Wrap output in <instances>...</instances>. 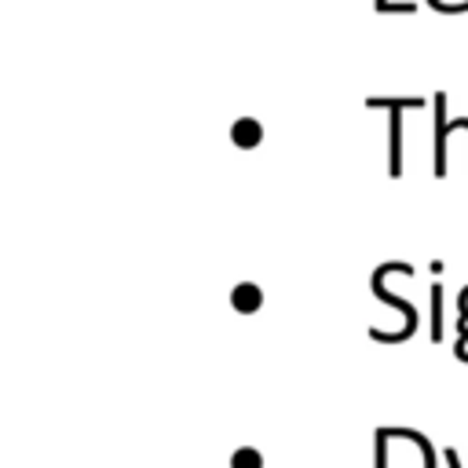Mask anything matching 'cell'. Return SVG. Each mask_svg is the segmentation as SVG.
Here are the masks:
<instances>
[{
  "label": "cell",
  "instance_id": "1",
  "mask_svg": "<svg viewBox=\"0 0 468 468\" xmlns=\"http://www.w3.org/2000/svg\"><path fill=\"white\" fill-rule=\"evenodd\" d=\"M442 106H446V99L439 95V99H435V176H446V135H450V128H446V113H442ZM453 128H464V132H468L464 117L453 121Z\"/></svg>",
  "mask_w": 468,
  "mask_h": 468
},
{
  "label": "cell",
  "instance_id": "2",
  "mask_svg": "<svg viewBox=\"0 0 468 468\" xmlns=\"http://www.w3.org/2000/svg\"><path fill=\"white\" fill-rule=\"evenodd\" d=\"M369 106L391 110V176H399L402 172V117H399V110L406 102H377V99H369Z\"/></svg>",
  "mask_w": 468,
  "mask_h": 468
},
{
  "label": "cell",
  "instance_id": "3",
  "mask_svg": "<svg viewBox=\"0 0 468 468\" xmlns=\"http://www.w3.org/2000/svg\"><path fill=\"white\" fill-rule=\"evenodd\" d=\"M230 303H234L238 311L252 314V311L263 303V292H260V285H252V282H241V285H234V292H230Z\"/></svg>",
  "mask_w": 468,
  "mask_h": 468
},
{
  "label": "cell",
  "instance_id": "4",
  "mask_svg": "<svg viewBox=\"0 0 468 468\" xmlns=\"http://www.w3.org/2000/svg\"><path fill=\"white\" fill-rule=\"evenodd\" d=\"M260 135H263V132H260V124H256L252 117H241V121L230 128V139H234L238 146H245V150H249V146H256V143H260Z\"/></svg>",
  "mask_w": 468,
  "mask_h": 468
},
{
  "label": "cell",
  "instance_id": "5",
  "mask_svg": "<svg viewBox=\"0 0 468 468\" xmlns=\"http://www.w3.org/2000/svg\"><path fill=\"white\" fill-rule=\"evenodd\" d=\"M230 468H263V457H260V450L241 446V450L230 453Z\"/></svg>",
  "mask_w": 468,
  "mask_h": 468
},
{
  "label": "cell",
  "instance_id": "6",
  "mask_svg": "<svg viewBox=\"0 0 468 468\" xmlns=\"http://www.w3.org/2000/svg\"><path fill=\"white\" fill-rule=\"evenodd\" d=\"M442 336V289H439V282L431 285V340H439Z\"/></svg>",
  "mask_w": 468,
  "mask_h": 468
},
{
  "label": "cell",
  "instance_id": "7",
  "mask_svg": "<svg viewBox=\"0 0 468 468\" xmlns=\"http://www.w3.org/2000/svg\"><path fill=\"white\" fill-rule=\"evenodd\" d=\"M442 457H446V464H450V468H461V461H457V453H453V450H442Z\"/></svg>",
  "mask_w": 468,
  "mask_h": 468
},
{
  "label": "cell",
  "instance_id": "8",
  "mask_svg": "<svg viewBox=\"0 0 468 468\" xmlns=\"http://www.w3.org/2000/svg\"><path fill=\"white\" fill-rule=\"evenodd\" d=\"M373 4H377V11H395V7H391V0H373Z\"/></svg>",
  "mask_w": 468,
  "mask_h": 468
}]
</instances>
